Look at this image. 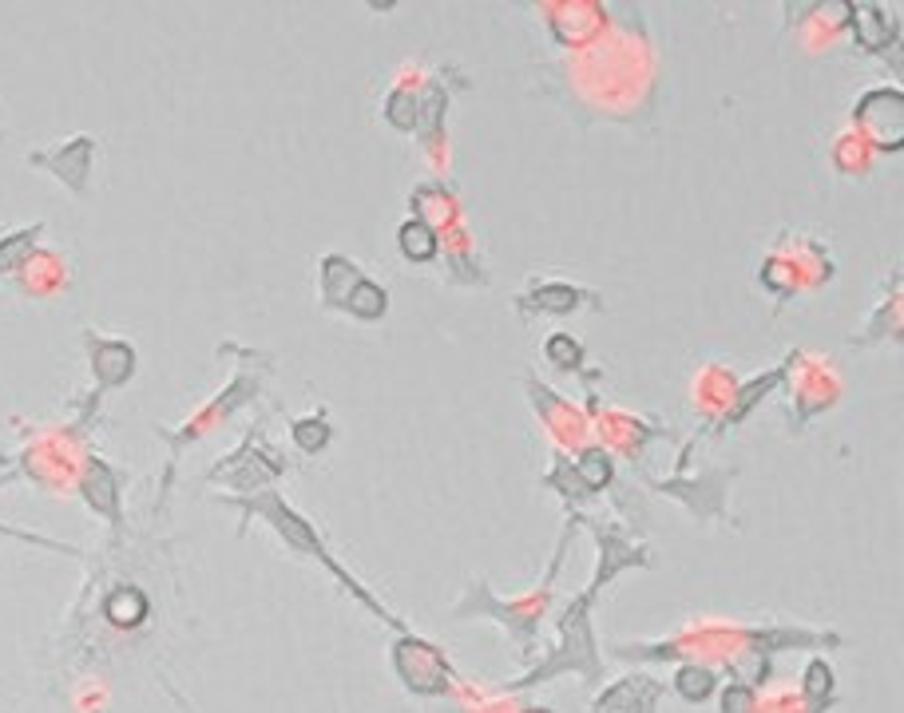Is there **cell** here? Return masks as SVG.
<instances>
[{
    "label": "cell",
    "instance_id": "6da1fadb",
    "mask_svg": "<svg viewBox=\"0 0 904 713\" xmlns=\"http://www.w3.org/2000/svg\"><path fill=\"white\" fill-rule=\"evenodd\" d=\"M107 614H112L115 622H135L139 614H144V599H139L135 590H132V595H127V590H119V595L107 602Z\"/></svg>",
    "mask_w": 904,
    "mask_h": 713
}]
</instances>
